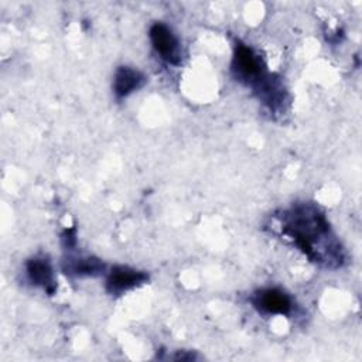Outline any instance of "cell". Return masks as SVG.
<instances>
[{
	"label": "cell",
	"mask_w": 362,
	"mask_h": 362,
	"mask_svg": "<svg viewBox=\"0 0 362 362\" xmlns=\"http://www.w3.org/2000/svg\"><path fill=\"white\" fill-rule=\"evenodd\" d=\"M283 232L313 260L327 266H338L342 262L341 247L334 240L324 215L311 205H300L284 216Z\"/></svg>",
	"instance_id": "obj_1"
},
{
	"label": "cell",
	"mask_w": 362,
	"mask_h": 362,
	"mask_svg": "<svg viewBox=\"0 0 362 362\" xmlns=\"http://www.w3.org/2000/svg\"><path fill=\"white\" fill-rule=\"evenodd\" d=\"M232 68L236 78L246 81L247 83L259 85L264 79V66L260 57H257L253 49L245 44H236Z\"/></svg>",
	"instance_id": "obj_2"
},
{
	"label": "cell",
	"mask_w": 362,
	"mask_h": 362,
	"mask_svg": "<svg viewBox=\"0 0 362 362\" xmlns=\"http://www.w3.org/2000/svg\"><path fill=\"white\" fill-rule=\"evenodd\" d=\"M150 40L154 49L163 59L173 65H178L181 62L180 42L167 25L161 23L153 24L150 28Z\"/></svg>",
	"instance_id": "obj_3"
},
{
	"label": "cell",
	"mask_w": 362,
	"mask_h": 362,
	"mask_svg": "<svg viewBox=\"0 0 362 362\" xmlns=\"http://www.w3.org/2000/svg\"><path fill=\"white\" fill-rule=\"evenodd\" d=\"M148 276L143 272L126 267V266H116L110 270L107 280H106V288L112 294H122L136 286H140L146 283Z\"/></svg>",
	"instance_id": "obj_4"
},
{
	"label": "cell",
	"mask_w": 362,
	"mask_h": 362,
	"mask_svg": "<svg viewBox=\"0 0 362 362\" xmlns=\"http://www.w3.org/2000/svg\"><path fill=\"white\" fill-rule=\"evenodd\" d=\"M253 304L256 308L267 314L287 315L291 311L290 297L279 288H266L259 291L253 298Z\"/></svg>",
	"instance_id": "obj_5"
},
{
	"label": "cell",
	"mask_w": 362,
	"mask_h": 362,
	"mask_svg": "<svg viewBox=\"0 0 362 362\" xmlns=\"http://www.w3.org/2000/svg\"><path fill=\"white\" fill-rule=\"evenodd\" d=\"M144 75L129 66H120L115 74L113 89L119 98H124L137 90L144 83Z\"/></svg>",
	"instance_id": "obj_6"
},
{
	"label": "cell",
	"mask_w": 362,
	"mask_h": 362,
	"mask_svg": "<svg viewBox=\"0 0 362 362\" xmlns=\"http://www.w3.org/2000/svg\"><path fill=\"white\" fill-rule=\"evenodd\" d=\"M27 274L33 284L44 287L47 291L54 290V274L48 259L34 257L27 262Z\"/></svg>",
	"instance_id": "obj_7"
},
{
	"label": "cell",
	"mask_w": 362,
	"mask_h": 362,
	"mask_svg": "<svg viewBox=\"0 0 362 362\" xmlns=\"http://www.w3.org/2000/svg\"><path fill=\"white\" fill-rule=\"evenodd\" d=\"M105 269V264L95 257L86 259H76L69 263L66 267V273H74L76 276H95Z\"/></svg>",
	"instance_id": "obj_8"
}]
</instances>
